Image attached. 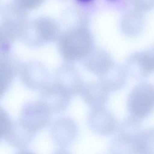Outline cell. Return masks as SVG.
<instances>
[{
  "label": "cell",
  "mask_w": 154,
  "mask_h": 154,
  "mask_svg": "<svg viewBox=\"0 0 154 154\" xmlns=\"http://www.w3.org/2000/svg\"><path fill=\"white\" fill-rule=\"evenodd\" d=\"M36 135V133L23 126L17 120L13 121L5 138L12 147L24 149L31 143Z\"/></svg>",
  "instance_id": "cell-17"
},
{
  "label": "cell",
  "mask_w": 154,
  "mask_h": 154,
  "mask_svg": "<svg viewBox=\"0 0 154 154\" xmlns=\"http://www.w3.org/2000/svg\"><path fill=\"white\" fill-rule=\"evenodd\" d=\"M51 154H72L67 150L61 148L54 151Z\"/></svg>",
  "instance_id": "cell-24"
},
{
  "label": "cell",
  "mask_w": 154,
  "mask_h": 154,
  "mask_svg": "<svg viewBox=\"0 0 154 154\" xmlns=\"http://www.w3.org/2000/svg\"><path fill=\"white\" fill-rule=\"evenodd\" d=\"M55 80V83L66 91L72 97L81 93L84 85L76 67L73 64L66 62L57 69Z\"/></svg>",
  "instance_id": "cell-10"
},
{
  "label": "cell",
  "mask_w": 154,
  "mask_h": 154,
  "mask_svg": "<svg viewBox=\"0 0 154 154\" xmlns=\"http://www.w3.org/2000/svg\"><path fill=\"white\" fill-rule=\"evenodd\" d=\"M124 67L128 75L137 80L145 79L154 74V44L146 49L130 54Z\"/></svg>",
  "instance_id": "cell-6"
},
{
  "label": "cell",
  "mask_w": 154,
  "mask_h": 154,
  "mask_svg": "<svg viewBox=\"0 0 154 154\" xmlns=\"http://www.w3.org/2000/svg\"><path fill=\"white\" fill-rule=\"evenodd\" d=\"M87 122L92 132L104 136L113 134L119 125L115 115L104 107L92 108L88 114Z\"/></svg>",
  "instance_id": "cell-9"
},
{
  "label": "cell",
  "mask_w": 154,
  "mask_h": 154,
  "mask_svg": "<svg viewBox=\"0 0 154 154\" xmlns=\"http://www.w3.org/2000/svg\"><path fill=\"white\" fill-rule=\"evenodd\" d=\"M78 1L82 3H88L91 2L92 0H78Z\"/></svg>",
  "instance_id": "cell-26"
},
{
  "label": "cell",
  "mask_w": 154,
  "mask_h": 154,
  "mask_svg": "<svg viewBox=\"0 0 154 154\" xmlns=\"http://www.w3.org/2000/svg\"><path fill=\"white\" fill-rule=\"evenodd\" d=\"M17 154H36L35 153L31 151H29V150H23L21 151L20 152Z\"/></svg>",
  "instance_id": "cell-25"
},
{
  "label": "cell",
  "mask_w": 154,
  "mask_h": 154,
  "mask_svg": "<svg viewBox=\"0 0 154 154\" xmlns=\"http://www.w3.org/2000/svg\"><path fill=\"white\" fill-rule=\"evenodd\" d=\"M60 35V28L54 20L39 17L28 22L21 40L29 48H37L58 40Z\"/></svg>",
  "instance_id": "cell-2"
},
{
  "label": "cell",
  "mask_w": 154,
  "mask_h": 154,
  "mask_svg": "<svg viewBox=\"0 0 154 154\" xmlns=\"http://www.w3.org/2000/svg\"><path fill=\"white\" fill-rule=\"evenodd\" d=\"M51 113L40 100L29 101L23 106L17 121L37 134L49 125Z\"/></svg>",
  "instance_id": "cell-5"
},
{
  "label": "cell",
  "mask_w": 154,
  "mask_h": 154,
  "mask_svg": "<svg viewBox=\"0 0 154 154\" xmlns=\"http://www.w3.org/2000/svg\"><path fill=\"white\" fill-rule=\"evenodd\" d=\"M13 122L7 111L0 106V141L3 137H5Z\"/></svg>",
  "instance_id": "cell-20"
},
{
  "label": "cell",
  "mask_w": 154,
  "mask_h": 154,
  "mask_svg": "<svg viewBox=\"0 0 154 154\" xmlns=\"http://www.w3.org/2000/svg\"><path fill=\"white\" fill-rule=\"evenodd\" d=\"M99 77L100 82L109 91H117L125 86L128 74L125 67L114 62Z\"/></svg>",
  "instance_id": "cell-15"
},
{
  "label": "cell",
  "mask_w": 154,
  "mask_h": 154,
  "mask_svg": "<svg viewBox=\"0 0 154 154\" xmlns=\"http://www.w3.org/2000/svg\"><path fill=\"white\" fill-rule=\"evenodd\" d=\"M12 45L0 29V55L11 52Z\"/></svg>",
  "instance_id": "cell-23"
},
{
  "label": "cell",
  "mask_w": 154,
  "mask_h": 154,
  "mask_svg": "<svg viewBox=\"0 0 154 154\" xmlns=\"http://www.w3.org/2000/svg\"><path fill=\"white\" fill-rule=\"evenodd\" d=\"M141 123L129 116L119 124L116 135L110 142L109 154H137L136 143L142 131Z\"/></svg>",
  "instance_id": "cell-4"
},
{
  "label": "cell",
  "mask_w": 154,
  "mask_h": 154,
  "mask_svg": "<svg viewBox=\"0 0 154 154\" xmlns=\"http://www.w3.org/2000/svg\"><path fill=\"white\" fill-rule=\"evenodd\" d=\"M19 73L22 83L32 90H41L48 84V69L38 60H29L22 63Z\"/></svg>",
  "instance_id": "cell-7"
},
{
  "label": "cell",
  "mask_w": 154,
  "mask_h": 154,
  "mask_svg": "<svg viewBox=\"0 0 154 154\" xmlns=\"http://www.w3.org/2000/svg\"><path fill=\"white\" fill-rule=\"evenodd\" d=\"M82 66L90 73L99 76L114 62L107 51L94 47L82 60Z\"/></svg>",
  "instance_id": "cell-13"
},
{
  "label": "cell",
  "mask_w": 154,
  "mask_h": 154,
  "mask_svg": "<svg viewBox=\"0 0 154 154\" xmlns=\"http://www.w3.org/2000/svg\"><path fill=\"white\" fill-rule=\"evenodd\" d=\"M40 98L51 113L57 114L66 110L72 97L55 83L47 84L41 90Z\"/></svg>",
  "instance_id": "cell-11"
},
{
  "label": "cell",
  "mask_w": 154,
  "mask_h": 154,
  "mask_svg": "<svg viewBox=\"0 0 154 154\" xmlns=\"http://www.w3.org/2000/svg\"><path fill=\"white\" fill-rule=\"evenodd\" d=\"M130 116L139 121L147 118L154 110V85L140 82L130 91L127 101Z\"/></svg>",
  "instance_id": "cell-3"
},
{
  "label": "cell",
  "mask_w": 154,
  "mask_h": 154,
  "mask_svg": "<svg viewBox=\"0 0 154 154\" xmlns=\"http://www.w3.org/2000/svg\"><path fill=\"white\" fill-rule=\"evenodd\" d=\"M45 0H13L17 4L26 10H32L41 5Z\"/></svg>",
  "instance_id": "cell-22"
},
{
  "label": "cell",
  "mask_w": 154,
  "mask_h": 154,
  "mask_svg": "<svg viewBox=\"0 0 154 154\" xmlns=\"http://www.w3.org/2000/svg\"><path fill=\"white\" fill-rule=\"evenodd\" d=\"M137 154H154V127L142 130L136 143Z\"/></svg>",
  "instance_id": "cell-19"
},
{
  "label": "cell",
  "mask_w": 154,
  "mask_h": 154,
  "mask_svg": "<svg viewBox=\"0 0 154 154\" xmlns=\"http://www.w3.org/2000/svg\"><path fill=\"white\" fill-rule=\"evenodd\" d=\"M143 13L136 10L128 11L121 18L120 28L122 33L130 38L137 37L143 32L145 25Z\"/></svg>",
  "instance_id": "cell-18"
},
{
  "label": "cell",
  "mask_w": 154,
  "mask_h": 154,
  "mask_svg": "<svg viewBox=\"0 0 154 154\" xmlns=\"http://www.w3.org/2000/svg\"><path fill=\"white\" fill-rule=\"evenodd\" d=\"M135 10L146 12L154 8V0H131Z\"/></svg>",
  "instance_id": "cell-21"
},
{
  "label": "cell",
  "mask_w": 154,
  "mask_h": 154,
  "mask_svg": "<svg viewBox=\"0 0 154 154\" xmlns=\"http://www.w3.org/2000/svg\"><path fill=\"white\" fill-rule=\"evenodd\" d=\"M93 35L87 27L72 28L61 34L57 48L66 63L82 61L94 48Z\"/></svg>",
  "instance_id": "cell-1"
},
{
  "label": "cell",
  "mask_w": 154,
  "mask_h": 154,
  "mask_svg": "<svg viewBox=\"0 0 154 154\" xmlns=\"http://www.w3.org/2000/svg\"><path fill=\"white\" fill-rule=\"evenodd\" d=\"M0 20L11 24L23 32L28 22L27 11L15 2H8L0 7Z\"/></svg>",
  "instance_id": "cell-16"
},
{
  "label": "cell",
  "mask_w": 154,
  "mask_h": 154,
  "mask_svg": "<svg viewBox=\"0 0 154 154\" xmlns=\"http://www.w3.org/2000/svg\"><path fill=\"white\" fill-rule=\"evenodd\" d=\"M109 92L100 82L92 81L84 84L81 94L85 103L95 108L104 107L109 99Z\"/></svg>",
  "instance_id": "cell-14"
},
{
  "label": "cell",
  "mask_w": 154,
  "mask_h": 154,
  "mask_svg": "<svg viewBox=\"0 0 154 154\" xmlns=\"http://www.w3.org/2000/svg\"><path fill=\"white\" fill-rule=\"evenodd\" d=\"M21 64L19 57L11 51L0 55V100L11 87Z\"/></svg>",
  "instance_id": "cell-12"
},
{
  "label": "cell",
  "mask_w": 154,
  "mask_h": 154,
  "mask_svg": "<svg viewBox=\"0 0 154 154\" xmlns=\"http://www.w3.org/2000/svg\"><path fill=\"white\" fill-rule=\"evenodd\" d=\"M79 129L76 121L70 117H60L51 127L50 134L54 143L60 148H66L76 140Z\"/></svg>",
  "instance_id": "cell-8"
}]
</instances>
